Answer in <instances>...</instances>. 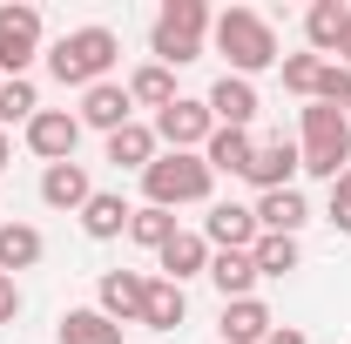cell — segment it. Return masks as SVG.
<instances>
[{
  "mask_svg": "<svg viewBox=\"0 0 351 344\" xmlns=\"http://www.w3.org/2000/svg\"><path fill=\"white\" fill-rule=\"evenodd\" d=\"M338 68H351V21H345V41H338Z\"/></svg>",
  "mask_w": 351,
  "mask_h": 344,
  "instance_id": "34",
  "label": "cell"
},
{
  "mask_svg": "<svg viewBox=\"0 0 351 344\" xmlns=\"http://www.w3.org/2000/svg\"><path fill=\"white\" fill-rule=\"evenodd\" d=\"M129 108H135V101H129V88H122V82H95L82 95V129L115 135V129H129V122H135Z\"/></svg>",
  "mask_w": 351,
  "mask_h": 344,
  "instance_id": "12",
  "label": "cell"
},
{
  "mask_svg": "<svg viewBox=\"0 0 351 344\" xmlns=\"http://www.w3.org/2000/svg\"><path fill=\"white\" fill-rule=\"evenodd\" d=\"M203 162H210V175H243L250 162H257L250 129H217L210 142H203Z\"/></svg>",
  "mask_w": 351,
  "mask_h": 344,
  "instance_id": "18",
  "label": "cell"
},
{
  "mask_svg": "<svg viewBox=\"0 0 351 344\" xmlns=\"http://www.w3.org/2000/svg\"><path fill=\"white\" fill-rule=\"evenodd\" d=\"M95 310L108 324H142V304H149V277L142 270H101V291H95Z\"/></svg>",
  "mask_w": 351,
  "mask_h": 344,
  "instance_id": "9",
  "label": "cell"
},
{
  "mask_svg": "<svg viewBox=\"0 0 351 344\" xmlns=\"http://www.w3.org/2000/svg\"><path fill=\"white\" fill-rule=\"evenodd\" d=\"M129 101H142V108H169L176 101V68H162V61H149V68H135L129 75Z\"/></svg>",
  "mask_w": 351,
  "mask_h": 344,
  "instance_id": "25",
  "label": "cell"
},
{
  "mask_svg": "<svg viewBox=\"0 0 351 344\" xmlns=\"http://www.w3.org/2000/svg\"><path fill=\"white\" fill-rule=\"evenodd\" d=\"M311 223V203L298 196V189H270V196H257V230L263 236H298Z\"/></svg>",
  "mask_w": 351,
  "mask_h": 344,
  "instance_id": "15",
  "label": "cell"
},
{
  "mask_svg": "<svg viewBox=\"0 0 351 344\" xmlns=\"http://www.w3.org/2000/svg\"><path fill=\"white\" fill-rule=\"evenodd\" d=\"M263 344H311V338H304V331H298V324H277V331H270V338H263Z\"/></svg>",
  "mask_w": 351,
  "mask_h": 344,
  "instance_id": "33",
  "label": "cell"
},
{
  "mask_svg": "<svg viewBox=\"0 0 351 344\" xmlns=\"http://www.w3.org/2000/svg\"><path fill=\"white\" fill-rule=\"evenodd\" d=\"M210 257H217V250H210V243H203L196 230H176L169 243L156 250V263H162V277H169V284H189V277H210Z\"/></svg>",
  "mask_w": 351,
  "mask_h": 344,
  "instance_id": "13",
  "label": "cell"
},
{
  "mask_svg": "<svg viewBox=\"0 0 351 344\" xmlns=\"http://www.w3.org/2000/svg\"><path fill=\"white\" fill-rule=\"evenodd\" d=\"M189 317V297H182V284H169V277H149V304H142V324L149 331H176Z\"/></svg>",
  "mask_w": 351,
  "mask_h": 344,
  "instance_id": "23",
  "label": "cell"
},
{
  "mask_svg": "<svg viewBox=\"0 0 351 344\" xmlns=\"http://www.w3.org/2000/svg\"><path fill=\"white\" fill-rule=\"evenodd\" d=\"M115 54H122V41L108 34V27H75V34H61V41L47 47V75L61 88H95L108 82V68H115Z\"/></svg>",
  "mask_w": 351,
  "mask_h": 344,
  "instance_id": "2",
  "label": "cell"
},
{
  "mask_svg": "<svg viewBox=\"0 0 351 344\" xmlns=\"http://www.w3.org/2000/svg\"><path fill=\"white\" fill-rule=\"evenodd\" d=\"M129 216H135V210L115 196V189H95V196H88V210H82V230L95 236V243H108V236H129Z\"/></svg>",
  "mask_w": 351,
  "mask_h": 344,
  "instance_id": "20",
  "label": "cell"
},
{
  "mask_svg": "<svg viewBox=\"0 0 351 344\" xmlns=\"http://www.w3.org/2000/svg\"><path fill=\"white\" fill-rule=\"evenodd\" d=\"M61 344H122V324H108L101 310H68L61 317Z\"/></svg>",
  "mask_w": 351,
  "mask_h": 344,
  "instance_id": "26",
  "label": "cell"
},
{
  "mask_svg": "<svg viewBox=\"0 0 351 344\" xmlns=\"http://www.w3.org/2000/svg\"><path fill=\"white\" fill-rule=\"evenodd\" d=\"M75 142H82V115H68V108H41L27 122V149L41 156L47 169L54 162H75Z\"/></svg>",
  "mask_w": 351,
  "mask_h": 344,
  "instance_id": "8",
  "label": "cell"
},
{
  "mask_svg": "<svg viewBox=\"0 0 351 344\" xmlns=\"http://www.w3.org/2000/svg\"><path fill=\"white\" fill-rule=\"evenodd\" d=\"M210 34H217V54H230V75H243V82L284 61L277 54V27L263 21L257 7H223L210 21Z\"/></svg>",
  "mask_w": 351,
  "mask_h": 344,
  "instance_id": "1",
  "label": "cell"
},
{
  "mask_svg": "<svg viewBox=\"0 0 351 344\" xmlns=\"http://www.w3.org/2000/svg\"><path fill=\"white\" fill-rule=\"evenodd\" d=\"M217 135V115H210V101H189V95H176L169 108L156 115V142H169L176 156H203V142Z\"/></svg>",
  "mask_w": 351,
  "mask_h": 344,
  "instance_id": "6",
  "label": "cell"
},
{
  "mask_svg": "<svg viewBox=\"0 0 351 344\" xmlns=\"http://www.w3.org/2000/svg\"><path fill=\"white\" fill-rule=\"evenodd\" d=\"M203 34H210V7L203 0H169L156 14V27H149V54L162 68H189L203 54Z\"/></svg>",
  "mask_w": 351,
  "mask_h": 344,
  "instance_id": "5",
  "label": "cell"
},
{
  "mask_svg": "<svg viewBox=\"0 0 351 344\" xmlns=\"http://www.w3.org/2000/svg\"><path fill=\"white\" fill-rule=\"evenodd\" d=\"M7 162H14V142H7V135H0V175H7Z\"/></svg>",
  "mask_w": 351,
  "mask_h": 344,
  "instance_id": "35",
  "label": "cell"
},
{
  "mask_svg": "<svg viewBox=\"0 0 351 344\" xmlns=\"http://www.w3.org/2000/svg\"><path fill=\"white\" fill-rule=\"evenodd\" d=\"M298 156H304V175L338 182V175H345V162H351V122H345V108H331V101H304Z\"/></svg>",
  "mask_w": 351,
  "mask_h": 344,
  "instance_id": "3",
  "label": "cell"
},
{
  "mask_svg": "<svg viewBox=\"0 0 351 344\" xmlns=\"http://www.w3.org/2000/svg\"><path fill=\"white\" fill-rule=\"evenodd\" d=\"M142 189H149L156 210H182V203H210L217 175H210L203 156H176V149H162V156L142 169Z\"/></svg>",
  "mask_w": 351,
  "mask_h": 344,
  "instance_id": "4",
  "label": "cell"
},
{
  "mask_svg": "<svg viewBox=\"0 0 351 344\" xmlns=\"http://www.w3.org/2000/svg\"><path fill=\"white\" fill-rule=\"evenodd\" d=\"M331 223H338V236H351V162H345V175L331 182Z\"/></svg>",
  "mask_w": 351,
  "mask_h": 344,
  "instance_id": "31",
  "label": "cell"
},
{
  "mask_svg": "<svg viewBox=\"0 0 351 344\" xmlns=\"http://www.w3.org/2000/svg\"><path fill=\"white\" fill-rule=\"evenodd\" d=\"M345 122H351V95H345Z\"/></svg>",
  "mask_w": 351,
  "mask_h": 344,
  "instance_id": "36",
  "label": "cell"
},
{
  "mask_svg": "<svg viewBox=\"0 0 351 344\" xmlns=\"http://www.w3.org/2000/svg\"><path fill=\"white\" fill-rule=\"evenodd\" d=\"M34 115H41V95H34L27 75H21V82H0V122H21V129H27Z\"/></svg>",
  "mask_w": 351,
  "mask_h": 344,
  "instance_id": "29",
  "label": "cell"
},
{
  "mask_svg": "<svg viewBox=\"0 0 351 344\" xmlns=\"http://www.w3.org/2000/svg\"><path fill=\"white\" fill-rule=\"evenodd\" d=\"M210 284L223 291V304L250 297V291H257V263H250V250H217V257H210Z\"/></svg>",
  "mask_w": 351,
  "mask_h": 344,
  "instance_id": "22",
  "label": "cell"
},
{
  "mask_svg": "<svg viewBox=\"0 0 351 344\" xmlns=\"http://www.w3.org/2000/svg\"><path fill=\"white\" fill-rule=\"evenodd\" d=\"M14 317H21V284L0 270V324H14Z\"/></svg>",
  "mask_w": 351,
  "mask_h": 344,
  "instance_id": "32",
  "label": "cell"
},
{
  "mask_svg": "<svg viewBox=\"0 0 351 344\" xmlns=\"http://www.w3.org/2000/svg\"><path fill=\"white\" fill-rule=\"evenodd\" d=\"M263 230H257V210H243V203H217V210L203 216V243L210 250H250Z\"/></svg>",
  "mask_w": 351,
  "mask_h": 344,
  "instance_id": "11",
  "label": "cell"
},
{
  "mask_svg": "<svg viewBox=\"0 0 351 344\" xmlns=\"http://www.w3.org/2000/svg\"><path fill=\"white\" fill-rule=\"evenodd\" d=\"M88 196H95V182H88L82 162H54L41 175V203L47 210H88Z\"/></svg>",
  "mask_w": 351,
  "mask_h": 344,
  "instance_id": "17",
  "label": "cell"
},
{
  "mask_svg": "<svg viewBox=\"0 0 351 344\" xmlns=\"http://www.w3.org/2000/svg\"><path fill=\"white\" fill-rule=\"evenodd\" d=\"M129 236L142 243V250H162V243L176 236V216H169V210H156V203H142V210L129 216Z\"/></svg>",
  "mask_w": 351,
  "mask_h": 344,
  "instance_id": "28",
  "label": "cell"
},
{
  "mask_svg": "<svg viewBox=\"0 0 351 344\" xmlns=\"http://www.w3.org/2000/svg\"><path fill=\"white\" fill-rule=\"evenodd\" d=\"M41 54V7H0V68L7 82H21Z\"/></svg>",
  "mask_w": 351,
  "mask_h": 344,
  "instance_id": "7",
  "label": "cell"
},
{
  "mask_svg": "<svg viewBox=\"0 0 351 344\" xmlns=\"http://www.w3.org/2000/svg\"><path fill=\"white\" fill-rule=\"evenodd\" d=\"M270 331H277V317H270V304H263V297L223 304V344H263Z\"/></svg>",
  "mask_w": 351,
  "mask_h": 344,
  "instance_id": "16",
  "label": "cell"
},
{
  "mask_svg": "<svg viewBox=\"0 0 351 344\" xmlns=\"http://www.w3.org/2000/svg\"><path fill=\"white\" fill-rule=\"evenodd\" d=\"M250 263H257V277H291L298 270V236H257Z\"/></svg>",
  "mask_w": 351,
  "mask_h": 344,
  "instance_id": "27",
  "label": "cell"
},
{
  "mask_svg": "<svg viewBox=\"0 0 351 344\" xmlns=\"http://www.w3.org/2000/svg\"><path fill=\"white\" fill-rule=\"evenodd\" d=\"M345 21H351L345 0H311V14H304V41H311V54H338Z\"/></svg>",
  "mask_w": 351,
  "mask_h": 344,
  "instance_id": "19",
  "label": "cell"
},
{
  "mask_svg": "<svg viewBox=\"0 0 351 344\" xmlns=\"http://www.w3.org/2000/svg\"><path fill=\"white\" fill-rule=\"evenodd\" d=\"M41 230H34V223H0V270H7V277H14V270H34V263H41Z\"/></svg>",
  "mask_w": 351,
  "mask_h": 344,
  "instance_id": "24",
  "label": "cell"
},
{
  "mask_svg": "<svg viewBox=\"0 0 351 344\" xmlns=\"http://www.w3.org/2000/svg\"><path fill=\"white\" fill-rule=\"evenodd\" d=\"M304 169V156H298V142H291V135H270V142H257V162H250V182H257L263 196H270V189H291V175Z\"/></svg>",
  "mask_w": 351,
  "mask_h": 344,
  "instance_id": "10",
  "label": "cell"
},
{
  "mask_svg": "<svg viewBox=\"0 0 351 344\" xmlns=\"http://www.w3.org/2000/svg\"><path fill=\"white\" fill-rule=\"evenodd\" d=\"M156 156H162V142H156L149 122H129V129L108 135V162H115V169H149Z\"/></svg>",
  "mask_w": 351,
  "mask_h": 344,
  "instance_id": "21",
  "label": "cell"
},
{
  "mask_svg": "<svg viewBox=\"0 0 351 344\" xmlns=\"http://www.w3.org/2000/svg\"><path fill=\"white\" fill-rule=\"evenodd\" d=\"M210 115H217V129H250V115H257V88L243 82V75H223L210 95Z\"/></svg>",
  "mask_w": 351,
  "mask_h": 344,
  "instance_id": "14",
  "label": "cell"
},
{
  "mask_svg": "<svg viewBox=\"0 0 351 344\" xmlns=\"http://www.w3.org/2000/svg\"><path fill=\"white\" fill-rule=\"evenodd\" d=\"M317 82H324V54H284V88L317 101Z\"/></svg>",
  "mask_w": 351,
  "mask_h": 344,
  "instance_id": "30",
  "label": "cell"
}]
</instances>
